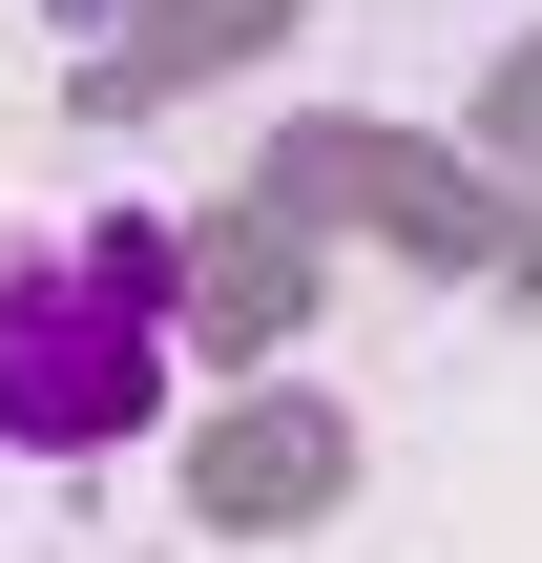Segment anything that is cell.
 <instances>
[{"label": "cell", "mask_w": 542, "mask_h": 563, "mask_svg": "<svg viewBox=\"0 0 542 563\" xmlns=\"http://www.w3.org/2000/svg\"><path fill=\"white\" fill-rule=\"evenodd\" d=\"M167 230L84 209V230H0V439L21 460H104L167 418Z\"/></svg>", "instance_id": "obj_1"}]
</instances>
